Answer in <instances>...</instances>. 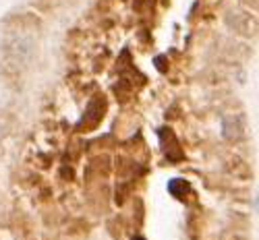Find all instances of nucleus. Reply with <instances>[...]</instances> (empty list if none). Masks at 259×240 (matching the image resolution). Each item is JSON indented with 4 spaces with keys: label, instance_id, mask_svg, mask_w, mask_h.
<instances>
[{
    "label": "nucleus",
    "instance_id": "obj_1",
    "mask_svg": "<svg viewBox=\"0 0 259 240\" xmlns=\"http://www.w3.org/2000/svg\"><path fill=\"white\" fill-rule=\"evenodd\" d=\"M33 50H35V43H33V39L27 37V35H17V37H13V39L9 41V54H11L17 62H21V64H27V62L31 60Z\"/></svg>",
    "mask_w": 259,
    "mask_h": 240
},
{
    "label": "nucleus",
    "instance_id": "obj_2",
    "mask_svg": "<svg viewBox=\"0 0 259 240\" xmlns=\"http://www.w3.org/2000/svg\"><path fill=\"white\" fill-rule=\"evenodd\" d=\"M104 108H106L104 100L94 98V100L88 104V110H85V114H83V118H81V122H79V128H94V126L102 120V116H104Z\"/></svg>",
    "mask_w": 259,
    "mask_h": 240
},
{
    "label": "nucleus",
    "instance_id": "obj_3",
    "mask_svg": "<svg viewBox=\"0 0 259 240\" xmlns=\"http://www.w3.org/2000/svg\"><path fill=\"white\" fill-rule=\"evenodd\" d=\"M222 135L224 139H241L243 137V118L241 116H226L222 120Z\"/></svg>",
    "mask_w": 259,
    "mask_h": 240
},
{
    "label": "nucleus",
    "instance_id": "obj_4",
    "mask_svg": "<svg viewBox=\"0 0 259 240\" xmlns=\"http://www.w3.org/2000/svg\"><path fill=\"white\" fill-rule=\"evenodd\" d=\"M168 190H170L172 195H175V197H179V199H181L183 195H187L189 184H187L185 180H179V178H177V180H170V182H168Z\"/></svg>",
    "mask_w": 259,
    "mask_h": 240
}]
</instances>
